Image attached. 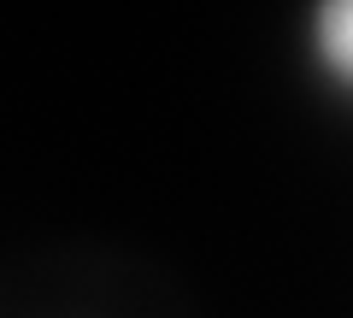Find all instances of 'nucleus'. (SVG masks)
Listing matches in <instances>:
<instances>
[{"label": "nucleus", "mask_w": 353, "mask_h": 318, "mask_svg": "<svg viewBox=\"0 0 353 318\" xmlns=\"http://www.w3.org/2000/svg\"><path fill=\"white\" fill-rule=\"evenodd\" d=\"M306 53L318 77L353 95V0H312L306 6Z\"/></svg>", "instance_id": "f257e3e1"}]
</instances>
